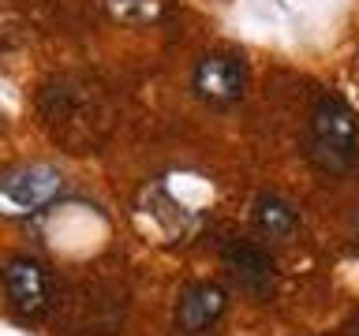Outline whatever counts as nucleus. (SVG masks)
I'll use <instances>...</instances> for the list:
<instances>
[{"instance_id":"1","label":"nucleus","mask_w":359,"mask_h":336,"mask_svg":"<svg viewBox=\"0 0 359 336\" xmlns=\"http://www.w3.org/2000/svg\"><path fill=\"white\" fill-rule=\"evenodd\" d=\"M311 161L330 176L348 172L359 161V120L341 97H322L311 116Z\"/></svg>"},{"instance_id":"2","label":"nucleus","mask_w":359,"mask_h":336,"mask_svg":"<svg viewBox=\"0 0 359 336\" xmlns=\"http://www.w3.org/2000/svg\"><path fill=\"white\" fill-rule=\"evenodd\" d=\"M64 195V172L49 161H30L0 172V217L22 220Z\"/></svg>"},{"instance_id":"3","label":"nucleus","mask_w":359,"mask_h":336,"mask_svg":"<svg viewBox=\"0 0 359 336\" xmlns=\"http://www.w3.org/2000/svg\"><path fill=\"white\" fill-rule=\"evenodd\" d=\"M0 280L8 288V299L22 318H41L53 307V276L38 258L15 254L0 265Z\"/></svg>"},{"instance_id":"4","label":"nucleus","mask_w":359,"mask_h":336,"mask_svg":"<svg viewBox=\"0 0 359 336\" xmlns=\"http://www.w3.org/2000/svg\"><path fill=\"white\" fill-rule=\"evenodd\" d=\"M191 86L210 105H236L247 90V67L240 56L229 52H206L191 71Z\"/></svg>"},{"instance_id":"5","label":"nucleus","mask_w":359,"mask_h":336,"mask_svg":"<svg viewBox=\"0 0 359 336\" xmlns=\"http://www.w3.org/2000/svg\"><path fill=\"white\" fill-rule=\"evenodd\" d=\"M224 307H229V295H224L221 284H191L184 295H180V307H176V329L187 332V336H198V332H210L213 325L221 321Z\"/></svg>"},{"instance_id":"6","label":"nucleus","mask_w":359,"mask_h":336,"mask_svg":"<svg viewBox=\"0 0 359 336\" xmlns=\"http://www.w3.org/2000/svg\"><path fill=\"white\" fill-rule=\"evenodd\" d=\"M224 265L236 276V284L251 295H266L273 288V258L255 243H232L224 251Z\"/></svg>"},{"instance_id":"7","label":"nucleus","mask_w":359,"mask_h":336,"mask_svg":"<svg viewBox=\"0 0 359 336\" xmlns=\"http://www.w3.org/2000/svg\"><path fill=\"white\" fill-rule=\"evenodd\" d=\"M255 228L266 235V239H292L299 228L296 209L288 206L285 198L277 195H258L255 198Z\"/></svg>"},{"instance_id":"8","label":"nucleus","mask_w":359,"mask_h":336,"mask_svg":"<svg viewBox=\"0 0 359 336\" xmlns=\"http://www.w3.org/2000/svg\"><path fill=\"white\" fill-rule=\"evenodd\" d=\"M105 15L112 22H123V27H150V22H161L165 15V0H101Z\"/></svg>"}]
</instances>
